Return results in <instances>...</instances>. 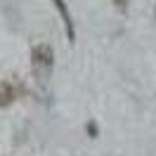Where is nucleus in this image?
Returning a JSON list of instances; mask_svg holds the SVG:
<instances>
[{"mask_svg":"<svg viewBox=\"0 0 156 156\" xmlns=\"http://www.w3.org/2000/svg\"><path fill=\"white\" fill-rule=\"evenodd\" d=\"M31 66H33L36 78L45 85L50 73H52V66H55V52H52V48L48 43H38L31 50Z\"/></svg>","mask_w":156,"mask_h":156,"instance_id":"obj_1","label":"nucleus"},{"mask_svg":"<svg viewBox=\"0 0 156 156\" xmlns=\"http://www.w3.org/2000/svg\"><path fill=\"white\" fill-rule=\"evenodd\" d=\"M19 95H21V85L14 80V78L0 80V107H10Z\"/></svg>","mask_w":156,"mask_h":156,"instance_id":"obj_2","label":"nucleus"},{"mask_svg":"<svg viewBox=\"0 0 156 156\" xmlns=\"http://www.w3.org/2000/svg\"><path fill=\"white\" fill-rule=\"evenodd\" d=\"M55 2V7H57L59 17H62V24H64V31H66V40L69 45H73L76 43V29H73V19H71V14H69V7L64 0H52Z\"/></svg>","mask_w":156,"mask_h":156,"instance_id":"obj_3","label":"nucleus"},{"mask_svg":"<svg viewBox=\"0 0 156 156\" xmlns=\"http://www.w3.org/2000/svg\"><path fill=\"white\" fill-rule=\"evenodd\" d=\"M88 130H90L92 137H97V126H95V123H88Z\"/></svg>","mask_w":156,"mask_h":156,"instance_id":"obj_4","label":"nucleus"}]
</instances>
